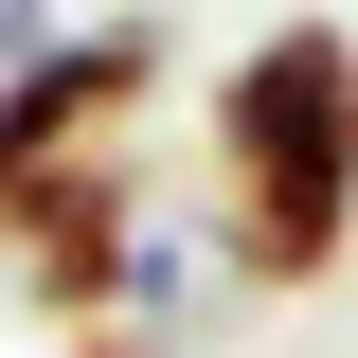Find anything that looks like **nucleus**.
<instances>
[{"instance_id": "nucleus-1", "label": "nucleus", "mask_w": 358, "mask_h": 358, "mask_svg": "<svg viewBox=\"0 0 358 358\" xmlns=\"http://www.w3.org/2000/svg\"><path fill=\"white\" fill-rule=\"evenodd\" d=\"M215 143V268L233 287H322L358 251V36L341 18H268L197 108Z\"/></svg>"}, {"instance_id": "nucleus-2", "label": "nucleus", "mask_w": 358, "mask_h": 358, "mask_svg": "<svg viewBox=\"0 0 358 358\" xmlns=\"http://www.w3.org/2000/svg\"><path fill=\"white\" fill-rule=\"evenodd\" d=\"M162 18H72L0 72V268L54 251L72 215H126L143 197V126H162Z\"/></svg>"}]
</instances>
